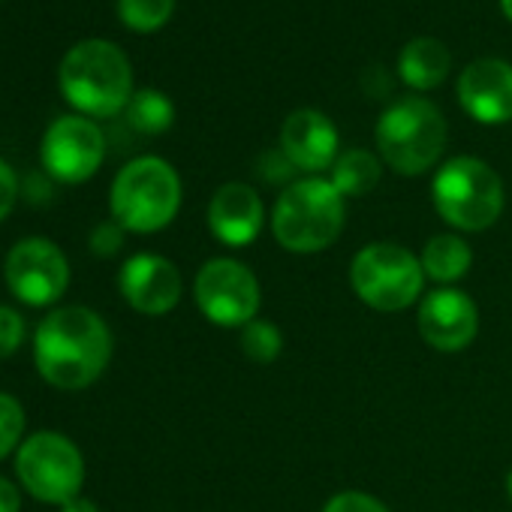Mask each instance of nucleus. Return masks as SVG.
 Segmentation results:
<instances>
[{"instance_id": "nucleus-1", "label": "nucleus", "mask_w": 512, "mask_h": 512, "mask_svg": "<svg viewBox=\"0 0 512 512\" xmlns=\"http://www.w3.org/2000/svg\"><path fill=\"white\" fill-rule=\"evenodd\" d=\"M112 359V332L91 308H58L34 335V362L40 377L64 392L88 389Z\"/></svg>"}, {"instance_id": "nucleus-2", "label": "nucleus", "mask_w": 512, "mask_h": 512, "mask_svg": "<svg viewBox=\"0 0 512 512\" xmlns=\"http://www.w3.org/2000/svg\"><path fill=\"white\" fill-rule=\"evenodd\" d=\"M58 85L64 100L85 118H112L133 97V70L115 43L85 40L64 55Z\"/></svg>"}, {"instance_id": "nucleus-3", "label": "nucleus", "mask_w": 512, "mask_h": 512, "mask_svg": "<svg viewBox=\"0 0 512 512\" xmlns=\"http://www.w3.org/2000/svg\"><path fill=\"white\" fill-rule=\"evenodd\" d=\"M344 196L329 178L311 175L284 187L272 208V235L290 253L329 250L344 232Z\"/></svg>"}, {"instance_id": "nucleus-4", "label": "nucleus", "mask_w": 512, "mask_h": 512, "mask_svg": "<svg viewBox=\"0 0 512 512\" xmlns=\"http://www.w3.org/2000/svg\"><path fill=\"white\" fill-rule=\"evenodd\" d=\"M446 118L425 97H401L377 121L374 139L380 160L398 175L428 172L446 148Z\"/></svg>"}, {"instance_id": "nucleus-5", "label": "nucleus", "mask_w": 512, "mask_h": 512, "mask_svg": "<svg viewBox=\"0 0 512 512\" xmlns=\"http://www.w3.org/2000/svg\"><path fill=\"white\" fill-rule=\"evenodd\" d=\"M109 208L127 232H160L181 208V178L163 157H136L115 175Z\"/></svg>"}, {"instance_id": "nucleus-6", "label": "nucleus", "mask_w": 512, "mask_h": 512, "mask_svg": "<svg viewBox=\"0 0 512 512\" xmlns=\"http://www.w3.org/2000/svg\"><path fill=\"white\" fill-rule=\"evenodd\" d=\"M431 199L437 214L458 232L494 226L506 205L500 175L479 157L446 160L431 181Z\"/></svg>"}, {"instance_id": "nucleus-7", "label": "nucleus", "mask_w": 512, "mask_h": 512, "mask_svg": "<svg viewBox=\"0 0 512 512\" xmlns=\"http://www.w3.org/2000/svg\"><path fill=\"white\" fill-rule=\"evenodd\" d=\"M425 281L419 256L398 241L365 244L350 263V287L356 299L383 314L407 311L419 302Z\"/></svg>"}, {"instance_id": "nucleus-8", "label": "nucleus", "mask_w": 512, "mask_h": 512, "mask_svg": "<svg viewBox=\"0 0 512 512\" xmlns=\"http://www.w3.org/2000/svg\"><path fill=\"white\" fill-rule=\"evenodd\" d=\"M16 473L31 497L64 506L76 500L85 485V458L70 437L37 431L19 446Z\"/></svg>"}, {"instance_id": "nucleus-9", "label": "nucleus", "mask_w": 512, "mask_h": 512, "mask_svg": "<svg viewBox=\"0 0 512 512\" xmlns=\"http://www.w3.org/2000/svg\"><path fill=\"white\" fill-rule=\"evenodd\" d=\"M193 299L208 323L220 329H244L260 314L263 290L244 263L232 256H214L196 272Z\"/></svg>"}, {"instance_id": "nucleus-10", "label": "nucleus", "mask_w": 512, "mask_h": 512, "mask_svg": "<svg viewBox=\"0 0 512 512\" xmlns=\"http://www.w3.org/2000/svg\"><path fill=\"white\" fill-rule=\"evenodd\" d=\"M7 287L10 293L31 305H55L70 287V263L64 250L49 238H25L7 253Z\"/></svg>"}, {"instance_id": "nucleus-11", "label": "nucleus", "mask_w": 512, "mask_h": 512, "mask_svg": "<svg viewBox=\"0 0 512 512\" xmlns=\"http://www.w3.org/2000/svg\"><path fill=\"white\" fill-rule=\"evenodd\" d=\"M106 157V136L103 130L85 115H64L58 118L40 145L43 169L64 184L88 181Z\"/></svg>"}, {"instance_id": "nucleus-12", "label": "nucleus", "mask_w": 512, "mask_h": 512, "mask_svg": "<svg viewBox=\"0 0 512 512\" xmlns=\"http://www.w3.org/2000/svg\"><path fill=\"white\" fill-rule=\"evenodd\" d=\"M416 323L428 347L440 353H461L476 341L479 311L467 293L455 287H437L419 302Z\"/></svg>"}, {"instance_id": "nucleus-13", "label": "nucleus", "mask_w": 512, "mask_h": 512, "mask_svg": "<svg viewBox=\"0 0 512 512\" xmlns=\"http://www.w3.org/2000/svg\"><path fill=\"white\" fill-rule=\"evenodd\" d=\"M118 287H121L124 302L145 317L169 314L181 302V293H184L178 266L160 253L130 256L118 275Z\"/></svg>"}, {"instance_id": "nucleus-14", "label": "nucleus", "mask_w": 512, "mask_h": 512, "mask_svg": "<svg viewBox=\"0 0 512 512\" xmlns=\"http://www.w3.org/2000/svg\"><path fill=\"white\" fill-rule=\"evenodd\" d=\"M461 109L488 127L512 121V64L500 58H479L467 64L458 76Z\"/></svg>"}, {"instance_id": "nucleus-15", "label": "nucleus", "mask_w": 512, "mask_h": 512, "mask_svg": "<svg viewBox=\"0 0 512 512\" xmlns=\"http://www.w3.org/2000/svg\"><path fill=\"white\" fill-rule=\"evenodd\" d=\"M266 226V205L250 184L229 181L208 202V229L226 247H247Z\"/></svg>"}, {"instance_id": "nucleus-16", "label": "nucleus", "mask_w": 512, "mask_h": 512, "mask_svg": "<svg viewBox=\"0 0 512 512\" xmlns=\"http://www.w3.org/2000/svg\"><path fill=\"white\" fill-rule=\"evenodd\" d=\"M281 151L302 172H326L341 157L338 130L320 109H296L281 127Z\"/></svg>"}, {"instance_id": "nucleus-17", "label": "nucleus", "mask_w": 512, "mask_h": 512, "mask_svg": "<svg viewBox=\"0 0 512 512\" xmlns=\"http://www.w3.org/2000/svg\"><path fill=\"white\" fill-rule=\"evenodd\" d=\"M452 67L449 49L434 37H416L401 49L398 76L413 91H431L446 82Z\"/></svg>"}, {"instance_id": "nucleus-18", "label": "nucleus", "mask_w": 512, "mask_h": 512, "mask_svg": "<svg viewBox=\"0 0 512 512\" xmlns=\"http://www.w3.org/2000/svg\"><path fill=\"white\" fill-rule=\"evenodd\" d=\"M419 263L428 281L440 284V287H452L455 281H461L470 266H473V250L470 244L455 235V232H440L431 235L419 253Z\"/></svg>"}, {"instance_id": "nucleus-19", "label": "nucleus", "mask_w": 512, "mask_h": 512, "mask_svg": "<svg viewBox=\"0 0 512 512\" xmlns=\"http://www.w3.org/2000/svg\"><path fill=\"white\" fill-rule=\"evenodd\" d=\"M380 175H383L380 157H374L365 148H350L335 160L329 181L344 199H359V196H368L380 184Z\"/></svg>"}, {"instance_id": "nucleus-20", "label": "nucleus", "mask_w": 512, "mask_h": 512, "mask_svg": "<svg viewBox=\"0 0 512 512\" xmlns=\"http://www.w3.org/2000/svg\"><path fill=\"white\" fill-rule=\"evenodd\" d=\"M127 124L142 133V136H160L172 127L175 121V106L166 94L154 91V88H142V91H133L127 109Z\"/></svg>"}, {"instance_id": "nucleus-21", "label": "nucleus", "mask_w": 512, "mask_h": 512, "mask_svg": "<svg viewBox=\"0 0 512 512\" xmlns=\"http://www.w3.org/2000/svg\"><path fill=\"white\" fill-rule=\"evenodd\" d=\"M241 353L256 362V365H272L281 353H284V335L281 329L272 323V320H250L244 329H241Z\"/></svg>"}, {"instance_id": "nucleus-22", "label": "nucleus", "mask_w": 512, "mask_h": 512, "mask_svg": "<svg viewBox=\"0 0 512 512\" xmlns=\"http://www.w3.org/2000/svg\"><path fill=\"white\" fill-rule=\"evenodd\" d=\"M175 10V0H118L121 22L136 34L160 31Z\"/></svg>"}, {"instance_id": "nucleus-23", "label": "nucleus", "mask_w": 512, "mask_h": 512, "mask_svg": "<svg viewBox=\"0 0 512 512\" xmlns=\"http://www.w3.org/2000/svg\"><path fill=\"white\" fill-rule=\"evenodd\" d=\"M25 434V407L19 398L0 392V461L16 452Z\"/></svg>"}, {"instance_id": "nucleus-24", "label": "nucleus", "mask_w": 512, "mask_h": 512, "mask_svg": "<svg viewBox=\"0 0 512 512\" xmlns=\"http://www.w3.org/2000/svg\"><path fill=\"white\" fill-rule=\"evenodd\" d=\"M25 341V320L19 311L0 305V359L13 356Z\"/></svg>"}, {"instance_id": "nucleus-25", "label": "nucleus", "mask_w": 512, "mask_h": 512, "mask_svg": "<svg viewBox=\"0 0 512 512\" xmlns=\"http://www.w3.org/2000/svg\"><path fill=\"white\" fill-rule=\"evenodd\" d=\"M323 512H389V506L365 491H341V494L329 497Z\"/></svg>"}, {"instance_id": "nucleus-26", "label": "nucleus", "mask_w": 512, "mask_h": 512, "mask_svg": "<svg viewBox=\"0 0 512 512\" xmlns=\"http://www.w3.org/2000/svg\"><path fill=\"white\" fill-rule=\"evenodd\" d=\"M124 232L127 229L118 220H106V223L94 226V232H91V250L97 256H115L124 247Z\"/></svg>"}, {"instance_id": "nucleus-27", "label": "nucleus", "mask_w": 512, "mask_h": 512, "mask_svg": "<svg viewBox=\"0 0 512 512\" xmlns=\"http://www.w3.org/2000/svg\"><path fill=\"white\" fill-rule=\"evenodd\" d=\"M293 163L287 160V154L284 151H269V154H263L260 157V166H256V172H260V178L263 181H272V184H278V181H290V175H293ZM293 184V181H290Z\"/></svg>"}, {"instance_id": "nucleus-28", "label": "nucleus", "mask_w": 512, "mask_h": 512, "mask_svg": "<svg viewBox=\"0 0 512 512\" xmlns=\"http://www.w3.org/2000/svg\"><path fill=\"white\" fill-rule=\"evenodd\" d=\"M16 199H19V178L7 160H0V223L10 217V211L16 208Z\"/></svg>"}, {"instance_id": "nucleus-29", "label": "nucleus", "mask_w": 512, "mask_h": 512, "mask_svg": "<svg viewBox=\"0 0 512 512\" xmlns=\"http://www.w3.org/2000/svg\"><path fill=\"white\" fill-rule=\"evenodd\" d=\"M19 509H22L19 488L7 476H0V512H19Z\"/></svg>"}, {"instance_id": "nucleus-30", "label": "nucleus", "mask_w": 512, "mask_h": 512, "mask_svg": "<svg viewBox=\"0 0 512 512\" xmlns=\"http://www.w3.org/2000/svg\"><path fill=\"white\" fill-rule=\"evenodd\" d=\"M61 512H100V506L94 500H85V497H76L70 503L61 506Z\"/></svg>"}, {"instance_id": "nucleus-31", "label": "nucleus", "mask_w": 512, "mask_h": 512, "mask_svg": "<svg viewBox=\"0 0 512 512\" xmlns=\"http://www.w3.org/2000/svg\"><path fill=\"white\" fill-rule=\"evenodd\" d=\"M500 10H503V16L512 22V0H500Z\"/></svg>"}, {"instance_id": "nucleus-32", "label": "nucleus", "mask_w": 512, "mask_h": 512, "mask_svg": "<svg viewBox=\"0 0 512 512\" xmlns=\"http://www.w3.org/2000/svg\"><path fill=\"white\" fill-rule=\"evenodd\" d=\"M506 494H509V500H512V467H509V473H506Z\"/></svg>"}]
</instances>
